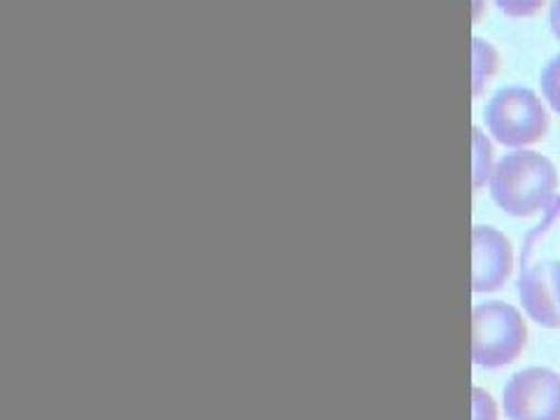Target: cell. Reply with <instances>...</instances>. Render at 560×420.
Here are the masks:
<instances>
[{"label": "cell", "instance_id": "6da1fadb", "mask_svg": "<svg viewBox=\"0 0 560 420\" xmlns=\"http://www.w3.org/2000/svg\"><path fill=\"white\" fill-rule=\"evenodd\" d=\"M558 187L556 166L537 152H510L490 175L493 201L514 218H530L549 206Z\"/></svg>", "mask_w": 560, "mask_h": 420}, {"label": "cell", "instance_id": "7a4b0ae2", "mask_svg": "<svg viewBox=\"0 0 560 420\" xmlns=\"http://www.w3.org/2000/svg\"><path fill=\"white\" fill-rule=\"evenodd\" d=\"M525 327L516 306L504 302L477 304L471 311V360L486 370L512 364L525 348Z\"/></svg>", "mask_w": 560, "mask_h": 420}, {"label": "cell", "instance_id": "3957f363", "mask_svg": "<svg viewBox=\"0 0 560 420\" xmlns=\"http://www.w3.org/2000/svg\"><path fill=\"white\" fill-rule=\"evenodd\" d=\"M486 125L498 143L525 148L547 136L549 113L533 90L504 86L486 105Z\"/></svg>", "mask_w": 560, "mask_h": 420}, {"label": "cell", "instance_id": "277c9868", "mask_svg": "<svg viewBox=\"0 0 560 420\" xmlns=\"http://www.w3.org/2000/svg\"><path fill=\"white\" fill-rule=\"evenodd\" d=\"M510 420H560V376L545 366H530L510 378L502 397Z\"/></svg>", "mask_w": 560, "mask_h": 420}, {"label": "cell", "instance_id": "5b68a950", "mask_svg": "<svg viewBox=\"0 0 560 420\" xmlns=\"http://www.w3.org/2000/svg\"><path fill=\"white\" fill-rule=\"evenodd\" d=\"M514 250L512 243L493 226L471 230V290L495 292L512 276Z\"/></svg>", "mask_w": 560, "mask_h": 420}, {"label": "cell", "instance_id": "8992f818", "mask_svg": "<svg viewBox=\"0 0 560 420\" xmlns=\"http://www.w3.org/2000/svg\"><path fill=\"white\" fill-rule=\"evenodd\" d=\"M518 296L525 313L541 325L560 327V261H537V265L521 271Z\"/></svg>", "mask_w": 560, "mask_h": 420}, {"label": "cell", "instance_id": "52a82bcc", "mask_svg": "<svg viewBox=\"0 0 560 420\" xmlns=\"http://www.w3.org/2000/svg\"><path fill=\"white\" fill-rule=\"evenodd\" d=\"M471 55H475V63H471V78H475V96H479L483 92V86L488 84V80L498 73L500 68V57L495 47L475 38L471 40Z\"/></svg>", "mask_w": 560, "mask_h": 420}, {"label": "cell", "instance_id": "ba28073f", "mask_svg": "<svg viewBox=\"0 0 560 420\" xmlns=\"http://www.w3.org/2000/svg\"><path fill=\"white\" fill-rule=\"evenodd\" d=\"M471 148H475V156H471V185L475 189H481L486 180L493 175V148H490V140L483 136L479 127L471 129Z\"/></svg>", "mask_w": 560, "mask_h": 420}, {"label": "cell", "instance_id": "9c48e42d", "mask_svg": "<svg viewBox=\"0 0 560 420\" xmlns=\"http://www.w3.org/2000/svg\"><path fill=\"white\" fill-rule=\"evenodd\" d=\"M541 94H545V98L549 101L551 108L556 113H560V55L553 57L547 68L541 70Z\"/></svg>", "mask_w": 560, "mask_h": 420}, {"label": "cell", "instance_id": "30bf717a", "mask_svg": "<svg viewBox=\"0 0 560 420\" xmlns=\"http://www.w3.org/2000/svg\"><path fill=\"white\" fill-rule=\"evenodd\" d=\"M495 5L506 16H533L547 5V0H495Z\"/></svg>", "mask_w": 560, "mask_h": 420}, {"label": "cell", "instance_id": "8fae6325", "mask_svg": "<svg viewBox=\"0 0 560 420\" xmlns=\"http://www.w3.org/2000/svg\"><path fill=\"white\" fill-rule=\"evenodd\" d=\"M471 420H498V407L493 397H490L483 388L471 390Z\"/></svg>", "mask_w": 560, "mask_h": 420}, {"label": "cell", "instance_id": "7c38bea8", "mask_svg": "<svg viewBox=\"0 0 560 420\" xmlns=\"http://www.w3.org/2000/svg\"><path fill=\"white\" fill-rule=\"evenodd\" d=\"M549 24L556 38L560 40V0H553L551 3V12H549Z\"/></svg>", "mask_w": 560, "mask_h": 420}]
</instances>
